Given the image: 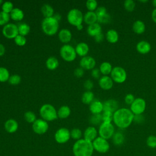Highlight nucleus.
Instances as JSON below:
<instances>
[{
  "label": "nucleus",
  "mask_w": 156,
  "mask_h": 156,
  "mask_svg": "<svg viewBox=\"0 0 156 156\" xmlns=\"http://www.w3.org/2000/svg\"><path fill=\"white\" fill-rule=\"evenodd\" d=\"M134 115L130 109L126 108H118L113 113V121L121 129H126L130 126L133 121Z\"/></svg>",
  "instance_id": "obj_1"
},
{
  "label": "nucleus",
  "mask_w": 156,
  "mask_h": 156,
  "mask_svg": "<svg viewBox=\"0 0 156 156\" xmlns=\"http://www.w3.org/2000/svg\"><path fill=\"white\" fill-rule=\"evenodd\" d=\"M94 151L92 142L80 139L73 144V152L74 156H92Z\"/></svg>",
  "instance_id": "obj_2"
},
{
  "label": "nucleus",
  "mask_w": 156,
  "mask_h": 156,
  "mask_svg": "<svg viewBox=\"0 0 156 156\" xmlns=\"http://www.w3.org/2000/svg\"><path fill=\"white\" fill-rule=\"evenodd\" d=\"M41 29L43 32L48 36L54 35L59 28V21L54 16L44 18L41 22Z\"/></svg>",
  "instance_id": "obj_3"
},
{
  "label": "nucleus",
  "mask_w": 156,
  "mask_h": 156,
  "mask_svg": "<svg viewBox=\"0 0 156 156\" xmlns=\"http://www.w3.org/2000/svg\"><path fill=\"white\" fill-rule=\"evenodd\" d=\"M40 115L41 119L46 121H52L58 118L57 111L55 107L49 104L43 105L40 108Z\"/></svg>",
  "instance_id": "obj_4"
},
{
  "label": "nucleus",
  "mask_w": 156,
  "mask_h": 156,
  "mask_svg": "<svg viewBox=\"0 0 156 156\" xmlns=\"http://www.w3.org/2000/svg\"><path fill=\"white\" fill-rule=\"evenodd\" d=\"M67 20L71 25L77 27L82 24L83 21V15L80 10L72 9L67 14Z\"/></svg>",
  "instance_id": "obj_5"
},
{
  "label": "nucleus",
  "mask_w": 156,
  "mask_h": 156,
  "mask_svg": "<svg viewBox=\"0 0 156 156\" xmlns=\"http://www.w3.org/2000/svg\"><path fill=\"white\" fill-rule=\"evenodd\" d=\"M60 55L63 60L68 62L74 61L77 56L75 48L68 44H65L60 48Z\"/></svg>",
  "instance_id": "obj_6"
},
{
  "label": "nucleus",
  "mask_w": 156,
  "mask_h": 156,
  "mask_svg": "<svg viewBox=\"0 0 156 156\" xmlns=\"http://www.w3.org/2000/svg\"><path fill=\"white\" fill-rule=\"evenodd\" d=\"M98 133L99 136L105 140L110 139L115 133V127L112 122H102L99 126Z\"/></svg>",
  "instance_id": "obj_7"
},
{
  "label": "nucleus",
  "mask_w": 156,
  "mask_h": 156,
  "mask_svg": "<svg viewBox=\"0 0 156 156\" xmlns=\"http://www.w3.org/2000/svg\"><path fill=\"white\" fill-rule=\"evenodd\" d=\"M110 77L113 82L121 83L126 81L127 79V73L122 67L115 66L112 69L110 73Z\"/></svg>",
  "instance_id": "obj_8"
},
{
  "label": "nucleus",
  "mask_w": 156,
  "mask_h": 156,
  "mask_svg": "<svg viewBox=\"0 0 156 156\" xmlns=\"http://www.w3.org/2000/svg\"><path fill=\"white\" fill-rule=\"evenodd\" d=\"M92 144L94 150L101 154L106 153L110 149V144L107 141V140L101 136H98L92 142Z\"/></svg>",
  "instance_id": "obj_9"
},
{
  "label": "nucleus",
  "mask_w": 156,
  "mask_h": 156,
  "mask_svg": "<svg viewBox=\"0 0 156 156\" xmlns=\"http://www.w3.org/2000/svg\"><path fill=\"white\" fill-rule=\"evenodd\" d=\"M146 107V103L144 99L141 98H137L130 105V110L134 115H142V113L145 111Z\"/></svg>",
  "instance_id": "obj_10"
},
{
  "label": "nucleus",
  "mask_w": 156,
  "mask_h": 156,
  "mask_svg": "<svg viewBox=\"0 0 156 156\" xmlns=\"http://www.w3.org/2000/svg\"><path fill=\"white\" fill-rule=\"evenodd\" d=\"M70 138V131L65 127L58 129L54 134L55 140L59 144H64L68 142Z\"/></svg>",
  "instance_id": "obj_11"
},
{
  "label": "nucleus",
  "mask_w": 156,
  "mask_h": 156,
  "mask_svg": "<svg viewBox=\"0 0 156 156\" xmlns=\"http://www.w3.org/2000/svg\"><path fill=\"white\" fill-rule=\"evenodd\" d=\"M2 32L5 38L8 39H14L19 35L18 25L13 23H8L3 27Z\"/></svg>",
  "instance_id": "obj_12"
},
{
  "label": "nucleus",
  "mask_w": 156,
  "mask_h": 156,
  "mask_svg": "<svg viewBox=\"0 0 156 156\" xmlns=\"http://www.w3.org/2000/svg\"><path fill=\"white\" fill-rule=\"evenodd\" d=\"M33 131L38 135L45 133L49 128V125L47 121L43 119H37L36 121L32 124Z\"/></svg>",
  "instance_id": "obj_13"
},
{
  "label": "nucleus",
  "mask_w": 156,
  "mask_h": 156,
  "mask_svg": "<svg viewBox=\"0 0 156 156\" xmlns=\"http://www.w3.org/2000/svg\"><path fill=\"white\" fill-rule=\"evenodd\" d=\"M79 65L80 68L83 69L92 70L96 66V60L93 57L87 55L80 59Z\"/></svg>",
  "instance_id": "obj_14"
},
{
  "label": "nucleus",
  "mask_w": 156,
  "mask_h": 156,
  "mask_svg": "<svg viewBox=\"0 0 156 156\" xmlns=\"http://www.w3.org/2000/svg\"><path fill=\"white\" fill-rule=\"evenodd\" d=\"M99 85L104 90H109L113 87V81L108 76H103L99 79Z\"/></svg>",
  "instance_id": "obj_15"
},
{
  "label": "nucleus",
  "mask_w": 156,
  "mask_h": 156,
  "mask_svg": "<svg viewBox=\"0 0 156 156\" xmlns=\"http://www.w3.org/2000/svg\"><path fill=\"white\" fill-rule=\"evenodd\" d=\"M89 110L93 115L101 114L104 111L103 103L99 100L94 99L89 105Z\"/></svg>",
  "instance_id": "obj_16"
},
{
  "label": "nucleus",
  "mask_w": 156,
  "mask_h": 156,
  "mask_svg": "<svg viewBox=\"0 0 156 156\" xmlns=\"http://www.w3.org/2000/svg\"><path fill=\"white\" fill-rule=\"evenodd\" d=\"M98 130L96 129L93 126H90L88 127L84 131L83 133V137L84 139L93 142L98 136Z\"/></svg>",
  "instance_id": "obj_17"
},
{
  "label": "nucleus",
  "mask_w": 156,
  "mask_h": 156,
  "mask_svg": "<svg viewBox=\"0 0 156 156\" xmlns=\"http://www.w3.org/2000/svg\"><path fill=\"white\" fill-rule=\"evenodd\" d=\"M4 129L5 131L10 133H15L18 129V123L14 119H7L4 124Z\"/></svg>",
  "instance_id": "obj_18"
},
{
  "label": "nucleus",
  "mask_w": 156,
  "mask_h": 156,
  "mask_svg": "<svg viewBox=\"0 0 156 156\" xmlns=\"http://www.w3.org/2000/svg\"><path fill=\"white\" fill-rule=\"evenodd\" d=\"M59 40L63 43H68L72 38V34L68 29H62L58 34Z\"/></svg>",
  "instance_id": "obj_19"
},
{
  "label": "nucleus",
  "mask_w": 156,
  "mask_h": 156,
  "mask_svg": "<svg viewBox=\"0 0 156 156\" xmlns=\"http://www.w3.org/2000/svg\"><path fill=\"white\" fill-rule=\"evenodd\" d=\"M136 49L139 53L141 54H146L151 51V45L149 42L142 40L136 44Z\"/></svg>",
  "instance_id": "obj_20"
},
{
  "label": "nucleus",
  "mask_w": 156,
  "mask_h": 156,
  "mask_svg": "<svg viewBox=\"0 0 156 156\" xmlns=\"http://www.w3.org/2000/svg\"><path fill=\"white\" fill-rule=\"evenodd\" d=\"M76 52L77 55L80 57H85L87 56L89 52V46L85 42H80L79 43L76 48H75Z\"/></svg>",
  "instance_id": "obj_21"
},
{
  "label": "nucleus",
  "mask_w": 156,
  "mask_h": 156,
  "mask_svg": "<svg viewBox=\"0 0 156 156\" xmlns=\"http://www.w3.org/2000/svg\"><path fill=\"white\" fill-rule=\"evenodd\" d=\"M104 111H108L114 113L118 109V102L115 99H108L103 103Z\"/></svg>",
  "instance_id": "obj_22"
},
{
  "label": "nucleus",
  "mask_w": 156,
  "mask_h": 156,
  "mask_svg": "<svg viewBox=\"0 0 156 156\" xmlns=\"http://www.w3.org/2000/svg\"><path fill=\"white\" fill-rule=\"evenodd\" d=\"M87 32L88 35L94 37L95 36L102 32L101 26L98 23H96L93 24L89 25L87 27Z\"/></svg>",
  "instance_id": "obj_23"
},
{
  "label": "nucleus",
  "mask_w": 156,
  "mask_h": 156,
  "mask_svg": "<svg viewBox=\"0 0 156 156\" xmlns=\"http://www.w3.org/2000/svg\"><path fill=\"white\" fill-rule=\"evenodd\" d=\"M83 21L88 26L97 23L98 17L95 12L88 11L83 15Z\"/></svg>",
  "instance_id": "obj_24"
},
{
  "label": "nucleus",
  "mask_w": 156,
  "mask_h": 156,
  "mask_svg": "<svg viewBox=\"0 0 156 156\" xmlns=\"http://www.w3.org/2000/svg\"><path fill=\"white\" fill-rule=\"evenodd\" d=\"M132 29L136 34H142L144 32L146 26L143 21L141 20L135 21L132 25Z\"/></svg>",
  "instance_id": "obj_25"
},
{
  "label": "nucleus",
  "mask_w": 156,
  "mask_h": 156,
  "mask_svg": "<svg viewBox=\"0 0 156 156\" xmlns=\"http://www.w3.org/2000/svg\"><path fill=\"white\" fill-rule=\"evenodd\" d=\"M10 18L16 21H21L24 16V12L19 8H14L10 13Z\"/></svg>",
  "instance_id": "obj_26"
},
{
  "label": "nucleus",
  "mask_w": 156,
  "mask_h": 156,
  "mask_svg": "<svg viewBox=\"0 0 156 156\" xmlns=\"http://www.w3.org/2000/svg\"><path fill=\"white\" fill-rule=\"evenodd\" d=\"M106 40L110 43H115L118 41V33L115 29L108 30L105 34Z\"/></svg>",
  "instance_id": "obj_27"
},
{
  "label": "nucleus",
  "mask_w": 156,
  "mask_h": 156,
  "mask_svg": "<svg viewBox=\"0 0 156 156\" xmlns=\"http://www.w3.org/2000/svg\"><path fill=\"white\" fill-rule=\"evenodd\" d=\"M70 114L71 109L67 105H62L57 110V116L60 119H66Z\"/></svg>",
  "instance_id": "obj_28"
},
{
  "label": "nucleus",
  "mask_w": 156,
  "mask_h": 156,
  "mask_svg": "<svg viewBox=\"0 0 156 156\" xmlns=\"http://www.w3.org/2000/svg\"><path fill=\"white\" fill-rule=\"evenodd\" d=\"M59 62L58 59L55 57H49L46 61V66L49 70H54L57 68Z\"/></svg>",
  "instance_id": "obj_29"
},
{
  "label": "nucleus",
  "mask_w": 156,
  "mask_h": 156,
  "mask_svg": "<svg viewBox=\"0 0 156 156\" xmlns=\"http://www.w3.org/2000/svg\"><path fill=\"white\" fill-rule=\"evenodd\" d=\"M99 69L102 74L104 76H108V74H110L113 68L110 63L104 62L100 65Z\"/></svg>",
  "instance_id": "obj_30"
},
{
  "label": "nucleus",
  "mask_w": 156,
  "mask_h": 156,
  "mask_svg": "<svg viewBox=\"0 0 156 156\" xmlns=\"http://www.w3.org/2000/svg\"><path fill=\"white\" fill-rule=\"evenodd\" d=\"M94 95L91 91H85L81 97L82 102L85 104H90L94 101Z\"/></svg>",
  "instance_id": "obj_31"
},
{
  "label": "nucleus",
  "mask_w": 156,
  "mask_h": 156,
  "mask_svg": "<svg viewBox=\"0 0 156 156\" xmlns=\"http://www.w3.org/2000/svg\"><path fill=\"white\" fill-rule=\"evenodd\" d=\"M41 12L44 16V18H49L54 16V9L48 4H44L42 5L41 8Z\"/></svg>",
  "instance_id": "obj_32"
},
{
  "label": "nucleus",
  "mask_w": 156,
  "mask_h": 156,
  "mask_svg": "<svg viewBox=\"0 0 156 156\" xmlns=\"http://www.w3.org/2000/svg\"><path fill=\"white\" fill-rule=\"evenodd\" d=\"M112 141L113 144L116 146H120L122 144L124 141V136L123 133L120 132L115 133L112 136Z\"/></svg>",
  "instance_id": "obj_33"
},
{
  "label": "nucleus",
  "mask_w": 156,
  "mask_h": 156,
  "mask_svg": "<svg viewBox=\"0 0 156 156\" xmlns=\"http://www.w3.org/2000/svg\"><path fill=\"white\" fill-rule=\"evenodd\" d=\"M18 29L19 35H21L24 37L27 35L30 30V27L29 25L25 23H22L19 24L18 25Z\"/></svg>",
  "instance_id": "obj_34"
},
{
  "label": "nucleus",
  "mask_w": 156,
  "mask_h": 156,
  "mask_svg": "<svg viewBox=\"0 0 156 156\" xmlns=\"http://www.w3.org/2000/svg\"><path fill=\"white\" fill-rule=\"evenodd\" d=\"M10 73L8 69L2 66H0V82H5L9 80Z\"/></svg>",
  "instance_id": "obj_35"
},
{
  "label": "nucleus",
  "mask_w": 156,
  "mask_h": 156,
  "mask_svg": "<svg viewBox=\"0 0 156 156\" xmlns=\"http://www.w3.org/2000/svg\"><path fill=\"white\" fill-rule=\"evenodd\" d=\"M10 16L9 13H5L2 11L0 12V26H5L8 24L10 21Z\"/></svg>",
  "instance_id": "obj_36"
},
{
  "label": "nucleus",
  "mask_w": 156,
  "mask_h": 156,
  "mask_svg": "<svg viewBox=\"0 0 156 156\" xmlns=\"http://www.w3.org/2000/svg\"><path fill=\"white\" fill-rule=\"evenodd\" d=\"M24 118L25 119V120L29 122V123H34L37 118H36V116L35 115V113L32 112V111H27L24 113Z\"/></svg>",
  "instance_id": "obj_37"
},
{
  "label": "nucleus",
  "mask_w": 156,
  "mask_h": 156,
  "mask_svg": "<svg viewBox=\"0 0 156 156\" xmlns=\"http://www.w3.org/2000/svg\"><path fill=\"white\" fill-rule=\"evenodd\" d=\"M113 113L108 111H103L102 113V122H112L113 121Z\"/></svg>",
  "instance_id": "obj_38"
},
{
  "label": "nucleus",
  "mask_w": 156,
  "mask_h": 156,
  "mask_svg": "<svg viewBox=\"0 0 156 156\" xmlns=\"http://www.w3.org/2000/svg\"><path fill=\"white\" fill-rule=\"evenodd\" d=\"M1 8H2V12L7 13H9V14L12 12V10L14 9L13 3L10 1L4 2L3 4H2Z\"/></svg>",
  "instance_id": "obj_39"
},
{
  "label": "nucleus",
  "mask_w": 156,
  "mask_h": 156,
  "mask_svg": "<svg viewBox=\"0 0 156 156\" xmlns=\"http://www.w3.org/2000/svg\"><path fill=\"white\" fill-rule=\"evenodd\" d=\"M90 121L93 125H98L99 124H101L102 122V113L93 115L90 118Z\"/></svg>",
  "instance_id": "obj_40"
},
{
  "label": "nucleus",
  "mask_w": 156,
  "mask_h": 156,
  "mask_svg": "<svg viewBox=\"0 0 156 156\" xmlns=\"http://www.w3.org/2000/svg\"><path fill=\"white\" fill-rule=\"evenodd\" d=\"M85 5L88 11L94 12L98 8V2L96 0H88Z\"/></svg>",
  "instance_id": "obj_41"
},
{
  "label": "nucleus",
  "mask_w": 156,
  "mask_h": 156,
  "mask_svg": "<svg viewBox=\"0 0 156 156\" xmlns=\"http://www.w3.org/2000/svg\"><path fill=\"white\" fill-rule=\"evenodd\" d=\"M70 135H71V137L73 139L76 140H79L81 139L80 138L82 136V133L80 129L78 128H74L70 131Z\"/></svg>",
  "instance_id": "obj_42"
},
{
  "label": "nucleus",
  "mask_w": 156,
  "mask_h": 156,
  "mask_svg": "<svg viewBox=\"0 0 156 156\" xmlns=\"http://www.w3.org/2000/svg\"><path fill=\"white\" fill-rule=\"evenodd\" d=\"M124 9L128 12H132L135 8V3L133 0H126L124 2Z\"/></svg>",
  "instance_id": "obj_43"
},
{
  "label": "nucleus",
  "mask_w": 156,
  "mask_h": 156,
  "mask_svg": "<svg viewBox=\"0 0 156 156\" xmlns=\"http://www.w3.org/2000/svg\"><path fill=\"white\" fill-rule=\"evenodd\" d=\"M14 41L17 46H23L26 44L27 40L24 36H23L21 35H18L14 38Z\"/></svg>",
  "instance_id": "obj_44"
},
{
  "label": "nucleus",
  "mask_w": 156,
  "mask_h": 156,
  "mask_svg": "<svg viewBox=\"0 0 156 156\" xmlns=\"http://www.w3.org/2000/svg\"><path fill=\"white\" fill-rule=\"evenodd\" d=\"M21 78L20 76L18 74H13L10 76L8 82L10 85H16L21 82Z\"/></svg>",
  "instance_id": "obj_45"
},
{
  "label": "nucleus",
  "mask_w": 156,
  "mask_h": 156,
  "mask_svg": "<svg viewBox=\"0 0 156 156\" xmlns=\"http://www.w3.org/2000/svg\"><path fill=\"white\" fill-rule=\"evenodd\" d=\"M111 21V16L109 13H107L102 16L98 17V23L101 24H107Z\"/></svg>",
  "instance_id": "obj_46"
},
{
  "label": "nucleus",
  "mask_w": 156,
  "mask_h": 156,
  "mask_svg": "<svg viewBox=\"0 0 156 156\" xmlns=\"http://www.w3.org/2000/svg\"><path fill=\"white\" fill-rule=\"evenodd\" d=\"M146 144L150 148L156 147V136L154 135H150L146 139Z\"/></svg>",
  "instance_id": "obj_47"
},
{
  "label": "nucleus",
  "mask_w": 156,
  "mask_h": 156,
  "mask_svg": "<svg viewBox=\"0 0 156 156\" xmlns=\"http://www.w3.org/2000/svg\"><path fill=\"white\" fill-rule=\"evenodd\" d=\"M94 12H95V13H96V14L97 15V17H99L101 16H102L104 14L107 13L106 8L103 7V6L98 7Z\"/></svg>",
  "instance_id": "obj_48"
},
{
  "label": "nucleus",
  "mask_w": 156,
  "mask_h": 156,
  "mask_svg": "<svg viewBox=\"0 0 156 156\" xmlns=\"http://www.w3.org/2000/svg\"><path fill=\"white\" fill-rule=\"evenodd\" d=\"M135 99V98L134 96L131 93H129V94H126L124 98V101H125L126 104L130 105L133 103V102L134 101Z\"/></svg>",
  "instance_id": "obj_49"
},
{
  "label": "nucleus",
  "mask_w": 156,
  "mask_h": 156,
  "mask_svg": "<svg viewBox=\"0 0 156 156\" xmlns=\"http://www.w3.org/2000/svg\"><path fill=\"white\" fill-rule=\"evenodd\" d=\"M83 87L87 90V91H91V90L93 88V82L90 79L86 80L84 82Z\"/></svg>",
  "instance_id": "obj_50"
},
{
  "label": "nucleus",
  "mask_w": 156,
  "mask_h": 156,
  "mask_svg": "<svg viewBox=\"0 0 156 156\" xmlns=\"http://www.w3.org/2000/svg\"><path fill=\"white\" fill-rule=\"evenodd\" d=\"M84 74V69H82V68L79 67V68H77L74 71V74L76 77L79 78V77H81L83 76Z\"/></svg>",
  "instance_id": "obj_51"
},
{
  "label": "nucleus",
  "mask_w": 156,
  "mask_h": 156,
  "mask_svg": "<svg viewBox=\"0 0 156 156\" xmlns=\"http://www.w3.org/2000/svg\"><path fill=\"white\" fill-rule=\"evenodd\" d=\"M101 72L99 71V69L98 68H94L91 71V76L94 78V79H99L100 78V75H101Z\"/></svg>",
  "instance_id": "obj_52"
},
{
  "label": "nucleus",
  "mask_w": 156,
  "mask_h": 156,
  "mask_svg": "<svg viewBox=\"0 0 156 156\" xmlns=\"http://www.w3.org/2000/svg\"><path fill=\"white\" fill-rule=\"evenodd\" d=\"M133 121H135L137 123H141L144 121V117L142 115H134Z\"/></svg>",
  "instance_id": "obj_53"
},
{
  "label": "nucleus",
  "mask_w": 156,
  "mask_h": 156,
  "mask_svg": "<svg viewBox=\"0 0 156 156\" xmlns=\"http://www.w3.org/2000/svg\"><path fill=\"white\" fill-rule=\"evenodd\" d=\"M94 38V40H95L96 42H97V43H100V42H101V41H103L104 38V35L103 33L101 32V33H100L99 34H98V35H97L96 36H95Z\"/></svg>",
  "instance_id": "obj_54"
},
{
  "label": "nucleus",
  "mask_w": 156,
  "mask_h": 156,
  "mask_svg": "<svg viewBox=\"0 0 156 156\" xmlns=\"http://www.w3.org/2000/svg\"><path fill=\"white\" fill-rule=\"evenodd\" d=\"M151 18L153 20V21L156 23V8H155L152 12V14H151Z\"/></svg>",
  "instance_id": "obj_55"
},
{
  "label": "nucleus",
  "mask_w": 156,
  "mask_h": 156,
  "mask_svg": "<svg viewBox=\"0 0 156 156\" xmlns=\"http://www.w3.org/2000/svg\"><path fill=\"white\" fill-rule=\"evenodd\" d=\"M5 48L4 46L0 43V57L2 56L5 54Z\"/></svg>",
  "instance_id": "obj_56"
},
{
  "label": "nucleus",
  "mask_w": 156,
  "mask_h": 156,
  "mask_svg": "<svg viewBox=\"0 0 156 156\" xmlns=\"http://www.w3.org/2000/svg\"><path fill=\"white\" fill-rule=\"evenodd\" d=\"M83 25L82 24H80V25H79V26H77L76 27V28L77 29V30H82V29H83Z\"/></svg>",
  "instance_id": "obj_57"
},
{
  "label": "nucleus",
  "mask_w": 156,
  "mask_h": 156,
  "mask_svg": "<svg viewBox=\"0 0 156 156\" xmlns=\"http://www.w3.org/2000/svg\"><path fill=\"white\" fill-rule=\"evenodd\" d=\"M152 4H153V5L156 8V0H154V1H152Z\"/></svg>",
  "instance_id": "obj_58"
},
{
  "label": "nucleus",
  "mask_w": 156,
  "mask_h": 156,
  "mask_svg": "<svg viewBox=\"0 0 156 156\" xmlns=\"http://www.w3.org/2000/svg\"><path fill=\"white\" fill-rule=\"evenodd\" d=\"M140 2H147V1H140Z\"/></svg>",
  "instance_id": "obj_59"
},
{
  "label": "nucleus",
  "mask_w": 156,
  "mask_h": 156,
  "mask_svg": "<svg viewBox=\"0 0 156 156\" xmlns=\"http://www.w3.org/2000/svg\"><path fill=\"white\" fill-rule=\"evenodd\" d=\"M1 4H3V1H2V0H0V5H1Z\"/></svg>",
  "instance_id": "obj_60"
}]
</instances>
